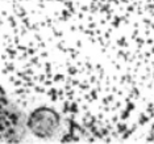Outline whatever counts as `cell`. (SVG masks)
<instances>
[{
    "mask_svg": "<svg viewBox=\"0 0 154 144\" xmlns=\"http://www.w3.org/2000/svg\"><path fill=\"white\" fill-rule=\"evenodd\" d=\"M59 115L53 109L38 107L29 115L28 128L40 139H50L59 128Z\"/></svg>",
    "mask_w": 154,
    "mask_h": 144,
    "instance_id": "obj_1",
    "label": "cell"
}]
</instances>
